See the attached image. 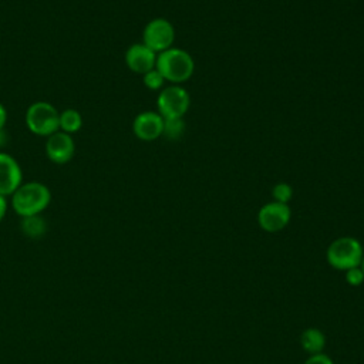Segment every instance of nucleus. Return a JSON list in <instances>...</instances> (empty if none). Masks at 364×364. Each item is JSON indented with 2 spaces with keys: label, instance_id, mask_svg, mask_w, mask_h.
<instances>
[{
  "label": "nucleus",
  "instance_id": "423d86ee",
  "mask_svg": "<svg viewBox=\"0 0 364 364\" xmlns=\"http://www.w3.org/2000/svg\"><path fill=\"white\" fill-rule=\"evenodd\" d=\"M175 40V28L166 18H152L142 31V43L154 53H162L172 47Z\"/></svg>",
  "mask_w": 364,
  "mask_h": 364
},
{
  "label": "nucleus",
  "instance_id": "ddd939ff",
  "mask_svg": "<svg viewBox=\"0 0 364 364\" xmlns=\"http://www.w3.org/2000/svg\"><path fill=\"white\" fill-rule=\"evenodd\" d=\"M82 127V117L81 114L74 108H67L60 112V121H58V129L65 134H75Z\"/></svg>",
  "mask_w": 364,
  "mask_h": 364
},
{
  "label": "nucleus",
  "instance_id": "9d476101",
  "mask_svg": "<svg viewBox=\"0 0 364 364\" xmlns=\"http://www.w3.org/2000/svg\"><path fill=\"white\" fill-rule=\"evenodd\" d=\"M164 118L159 112L144 111L134 118L132 131L141 141H154L162 135Z\"/></svg>",
  "mask_w": 364,
  "mask_h": 364
},
{
  "label": "nucleus",
  "instance_id": "2eb2a0df",
  "mask_svg": "<svg viewBox=\"0 0 364 364\" xmlns=\"http://www.w3.org/2000/svg\"><path fill=\"white\" fill-rule=\"evenodd\" d=\"M185 132L183 118H164L162 135L168 139H179Z\"/></svg>",
  "mask_w": 364,
  "mask_h": 364
},
{
  "label": "nucleus",
  "instance_id": "9b49d317",
  "mask_svg": "<svg viewBox=\"0 0 364 364\" xmlns=\"http://www.w3.org/2000/svg\"><path fill=\"white\" fill-rule=\"evenodd\" d=\"M125 64L135 74H145L155 68L156 53L148 48L144 43L132 44L125 51Z\"/></svg>",
  "mask_w": 364,
  "mask_h": 364
},
{
  "label": "nucleus",
  "instance_id": "20e7f679",
  "mask_svg": "<svg viewBox=\"0 0 364 364\" xmlns=\"http://www.w3.org/2000/svg\"><path fill=\"white\" fill-rule=\"evenodd\" d=\"M60 112L57 108L46 101L33 102L26 111L27 128L40 136H50L58 131Z\"/></svg>",
  "mask_w": 364,
  "mask_h": 364
},
{
  "label": "nucleus",
  "instance_id": "aec40b11",
  "mask_svg": "<svg viewBox=\"0 0 364 364\" xmlns=\"http://www.w3.org/2000/svg\"><path fill=\"white\" fill-rule=\"evenodd\" d=\"M6 212H7V200H6V196L0 195V222L6 216Z\"/></svg>",
  "mask_w": 364,
  "mask_h": 364
},
{
  "label": "nucleus",
  "instance_id": "5701e85b",
  "mask_svg": "<svg viewBox=\"0 0 364 364\" xmlns=\"http://www.w3.org/2000/svg\"><path fill=\"white\" fill-rule=\"evenodd\" d=\"M360 269L363 270V273H364V256H363V259H361V263H360Z\"/></svg>",
  "mask_w": 364,
  "mask_h": 364
},
{
  "label": "nucleus",
  "instance_id": "f8f14e48",
  "mask_svg": "<svg viewBox=\"0 0 364 364\" xmlns=\"http://www.w3.org/2000/svg\"><path fill=\"white\" fill-rule=\"evenodd\" d=\"M300 344H301V348L310 355L320 354L326 347V336L318 328L310 327L301 333Z\"/></svg>",
  "mask_w": 364,
  "mask_h": 364
},
{
  "label": "nucleus",
  "instance_id": "0eeeda50",
  "mask_svg": "<svg viewBox=\"0 0 364 364\" xmlns=\"http://www.w3.org/2000/svg\"><path fill=\"white\" fill-rule=\"evenodd\" d=\"M290 206L287 203H280L276 200L263 205L257 212L259 226L269 233H274L284 229L290 222Z\"/></svg>",
  "mask_w": 364,
  "mask_h": 364
},
{
  "label": "nucleus",
  "instance_id": "7ed1b4c3",
  "mask_svg": "<svg viewBox=\"0 0 364 364\" xmlns=\"http://www.w3.org/2000/svg\"><path fill=\"white\" fill-rule=\"evenodd\" d=\"M364 256L363 246L358 239L353 236H341L333 240L326 252L327 262L337 270H348L357 267Z\"/></svg>",
  "mask_w": 364,
  "mask_h": 364
},
{
  "label": "nucleus",
  "instance_id": "6ab92c4d",
  "mask_svg": "<svg viewBox=\"0 0 364 364\" xmlns=\"http://www.w3.org/2000/svg\"><path fill=\"white\" fill-rule=\"evenodd\" d=\"M304 364H334V363H333V360H331L327 354L320 353V354H313V355H310V357L304 361Z\"/></svg>",
  "mask_w": 364,
  "mask_h": 364
},
{
  "label": "nucleus",
  "instance_id": "412c9836",
  "mask_svg": "<svg viewBox=\"0 0 364 364\" xmlns=\"http://www.w3.org/2000/svg\"><path fill=\"white\" fill-rule=\"evenodd\" d=\"M6 121H7V111H6L4 105L0 102V131L4 129Z\"/></svg>",
  "mask_w": 364,
  "mask_h": 364
},
{
  "label": "nucleus",
  "instance_id": "dca6fc26",
  "mask_svg": "<svg viewBox=\"0 0 364 364\" xmlns=\"http://www.w3.org/2000/svg\"><path fill=\"white\" fill-rule=\"evenodd\" d=\"M142 81H144V85L152 91L162 90L164 84H165V78L161 75V73L156 68H152L151 71L145 73L142 75Z\"/></svg>",
  "mask_w": 364,
  "mask_h": 364
},
{
  "label": "nucleus",
  "instance_id": "4be33fe9",
  "mask_svg": "<svg viewBox=\"0 0 364 364\" xmlns=\"http://www.w3.org/2000/svg\"><path fill=\"white\" fill-rule=\"evenodd\" d=\"M6 141H7V135L4 132V129L0 131V146H4L6 145Z\"/></svg>",
  "mask_w": 364,
  "mask_h": 364
},
{
  "label": "nucleus",
  "instance_id": "1a4fd4ad",
  "mask_svg": "<svg viewBox=\"0 0 364 364\" xmlns=\"http://www.w3.org/2000/svg\"><path fill=\"white\" fill-rule=\"evenodd\" d=\"M21 183L23 172L18 162L11 155L0 152V195H13Z\"/></svg>",
  "mask_w": 364,
  "mask_h": 364
},
{
  "label": "nucleus",
  "instance_id": "f03ea898",
  "mask_svg": "<svg viewBox=\"0 0 364 364\" xmlns=\"http://www.w3.org/2000/svg\"><path fill=\"white\" fill-rule=\"evenodd\" d=\"M155 68L161 73L165 81L181 84L189 80L195 70V63L191 54L182 48L171 47L156 54Z\"/></svg>",
  "mask_w": 364,
  "mask_h": 364
},
{
  "label": "nucleus",
  "instance_id": "f257e3e1",
  "mask_svg": "<svg viewBox=\"0 0 364 364\" xmlns=\"http://www.w3.org/2000/svg\"><path fill=\"white\" fill-rule=\"evenodd\" d=\"M51 192L41 182L21 183L11 195V206L21 218L40 215L50 205Z\"/></svg>",
  "mask_w": 364,
  "mask_h": 364
},
{
  "label": "nucleus",
  "instance_id": "f3484780",
  "mask_svg": "<svg viewBox=\"0 0 364 364\" xmlns=\"http://www.w3.org/2000/svg\"><path fill=\"white\" fill-rule=\"evenodd\" d=\"M272 196L276 202H280V203H287L290 202L291 196H293V188L286 183V182H279L273 186V191H272Z\"/></svg>",
  "mask_w": 364,
  "mask_h": 364
},
{
  "label": "nucleus",
  "instance_id": "39448f33",
  "mask_svg": "<svg viewBox=\"0 0 364 364\" xmlns=\"http://www.w3.org/2000/svg\"><path fill=\"white\" fill-rule=\"evenodd\" d=\"M191 105L189 92L181 85L164 87L158 95L156 107L162 118H183Z\"/></svg>",
  "mask_w": 364,
  "mask_h": 364
},
{
  "label": "nucleus",
  "instance_id": "6e6552de",
  "mask_svg": "<svg viewBox=\"0 0 364 364\" xmlns=\"http://www.w3.org/2000/svg\"><path fill=\"white\" fill-rule=\"evenodd\" d=\"M74 151H75V145L70 134H65L58 129L57 132L47 136L46 155L51 162L57 165H64L68 161H71Z\"/></svg>",
  "mask_w": 364,
  "mask_h": 364
},
{
  "label": "nucleus",
  "instance_id": "4468645a",
  "mask_svg": "<svg viewBox=\"0 0 364 364\" xmlns=\"http://www.w3.org/2000/svg\"><path fill=\"white\" fill-rule=\"evenodd\" d=\"M21 232L31 239H38L41 237L46 230H47V223L40 215H33V216H24L21 218L20 223Z\"/></svg>",
  "mask_w": 364,
  "mask_h": 364
},
{
  "label": "nucleus",
  "instance_id": "a211bd4d",
  "mask_svg": "<svg viewBox=\"0 0 364 364\" xmlns=\"http://www.w3.org/2000/svg\"><path fill=\"white\" fill-rule=\"evenodd\" d=\"M346 282H347L350 286H354V287L363 284V282H364V273H363V270L360 269V266L351 267V269L346 270Z\"/></svg>",
  "mask_w": 364,
  "mask_h": 364
}]
</instances>
